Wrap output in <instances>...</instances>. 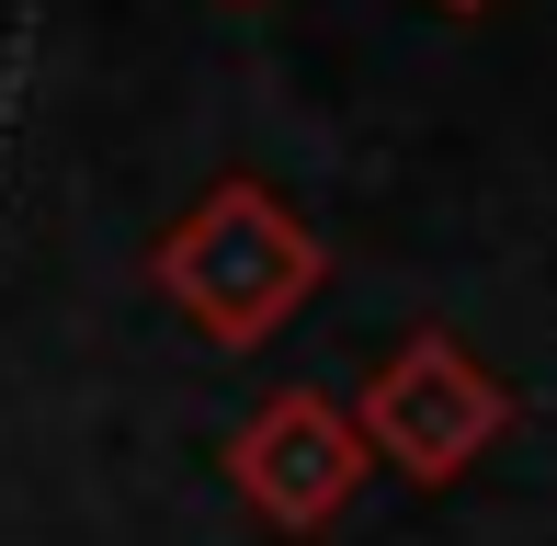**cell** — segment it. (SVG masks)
I'll return each mask as SVG.
<instances>
[{
    "label": "cell",
    "instance_id": "obj_1",
    "mask_svg": "<svg viewBox=\"0 0 557 546\" xmlns=\"http://www.w3.org/2000/svg\"><path fill=\"white\" fill-rule=\"evenodd\" d=\"M148 273H160V296L216 342V353H250V342H273L319 285H331V251H319L308 216H285L273 183H216L206 206H183L160 239H148Z\"/></svg>",
    "mask_w": 557,
    "mask_h": 546
},
{
    "label": "cell",
    "instance_id": "obj_2",
    "mask_svg": "<svg viewBox=\"0 0 557 546\" xmlns=\"http://www.w3.org/2000/svg\"><path fill=\"white\" fill-rule=\"evenodd\" d=\"M352 433H364V456L398 467L410 489H455L500 433H512V387H500L455 331H410L398 353L364 364V387H352Z\"/></svg>",
    "mask_w": 557,
    "mask_h": 546
},
{
    "label": "cell",
    "instance_id": "obj_3",
    "mask_svg": "<svg viewBox=\"0 0 557 546\" xmlns=\"http://www.w3.org/2000/svg\"><path fill=\"white\" fill-rule=\"evenodd\" d=\"M227 479H239V501L262 512L273 535H331L352 512V489L375 479V456H364V433H352L342 399L273 387V399L227 433Z\"/></svg>",
    "mask_w": 557,
    "mask_h": 546
},
{
    "label": "cell",
    "instance_id": "obj_4",
    "mask_svg": "<svg viewBox=\"0 0 557 546\" xmlns=\"http://www.w3.org/2000/svg\"><path fill=\"white\" fill-rule=\"evenodd\" d=\"M433 12H490V0H433Z\"/></svg>",
    "mask_w": 557,
    "mask_h": 546
}]
</instances>
